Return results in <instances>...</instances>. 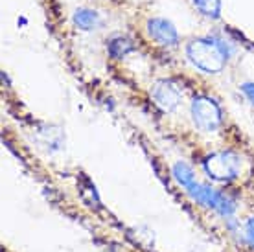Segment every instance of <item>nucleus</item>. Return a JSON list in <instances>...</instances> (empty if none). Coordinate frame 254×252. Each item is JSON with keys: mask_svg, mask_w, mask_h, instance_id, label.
<instances>
[{"mask_svg": "<svg viewBox=\"0 0 254 252\" xmlns=\"http://www.w3.org/2000/svg\"><path fill=\"white\" fill-rule=\"evenodd\" d=\"M242 92L247 96V100L254 105V83H243V85H242Z\"/></svg>", "mask_w": 254, "mask_h": 252, "instance_id": "9b49d317", "label": "nucleus"}, {"mask_svg": "<svg viewBox=\"0 0 254 252\" xmlns=\"http://www.w3.org/2000/svg\"><path fill=\"white\" fill-rule=\"evenodd\" d=\"M74 24H76L79 30H83V32H92V30H96L98 26L102 24V19H100L98 11H94V9L79 7V9H76V13H74Z\"/></svg>", "mask_w": 254, "mask_h": 252, "instance_id": "0eeeda50", "label": "nucleus"}, {"mask_svg": "<svg viewBox=\"0 0 254 252\" xmlns=\"http://www.w3.org/2000/svg\"><path fill=\"white\" fill-rule=\"evenodd\" d=\"M146 30L147 35L155 43H159L160 46H175L179 43V33L170 20L160 19V17H153V19L147 20Z\"/></svg>", "mask_w": 254, "mask_h": 252, "instance_id": "423d86ee", "label": "nucleus"}, {"mask_svg": "<svg viewBox=\"0 0 254 252\" xmlns=\"http://www.w3.org/2000/svg\"><path fill=\"white\" fill-rule=\"evenodd\" d=\"M204 171L212 177L214 181H221V183H229L240 177L243 168L242 157L234 151H217L212 153L204 158Z\"/></svg>", "mask_w": 254, "mask_h": 252, "instance_id": "f03ea898", "label": "nucleus"}, {"mask_svg": "<svg viewBox=\"0 0 254 252\" xmlns=\"http://www.w3.org/2000/svg\"><path fill=\"white\" fill-rule=\"evenodd\" d=\"M193 6L206 19L217 20L221 17V7H223L221 0H193Z\"/></svg>", "mask_w": 254, "mask_h": 252, "instance_id": "1a4fd4ad", "label": "nucleus"}, {"mask_svg": "<svg viewBox=\"0 0 254 252\" xmlns=\"http://www.w3.org/2000/svg\"><path fill=\"white\" fill-rule=\"evenodd\" d=\"M107 50H109V54H111V57L122 59V57L127 56L129 52L133 50V43H131L127 37L118 35V37H113L107 43Z\"/></svg>", "mask_w": 254, "mask_h": 252, "instance_id": "9d476101", "label": "nucleus"}, {"mask_svg": "<svg viewBox=\"0 0 254 252\" xmlns=\"http://www.w3.org/2000/svg\"><path fill=\"white\" fill-rule=\"evenodd\" d=\"M173 177H175V181H177L186 191L197 183L193 170H191L188 164H185V162H177V164L173 166Z\"/></svg>", "mask_w": 254, "mask_h": 252, "instance_id": "6e6552de", "label": "nucleus"}, {"mask_svg": "<svg viewBox=\"0 0 254 252\" xmlns=\"http://www.w3.org/2000/svg\"><path fill=\"white\" fill-rule=\"evenodd\" d=\"M151 98L162 113H172L179 107V103L183 100V90L170 79H160V81L153 83Z\"/></svg>", "mask_w": 254, "mask_h": 252, "instance_id": "39448f33", "label": "nucleus"}, {"mask_svg": "<svg viewBox=\"0 0 254 252\" xmlns=\"http://www.w3.org/2000/svg\"><path fill=\"white\" fill-rule=\"evenodd\" d=\"M186 193H188L197 204H201L204 208L214 210V212L225 215V217H229V215H232L236 212V202L232 201L229 195L217 191V189H214L212 186H208V184L195 183Z\"/></svg>", "mask_w": 254, "mask_h": 252, "instance_id": "7ed1b4c3", "label": "nucleus"}, {"mask_svg": "<svg viewBox=\"0 0 254 252\" xmlns=\"http://www.w3.org/2000/svg\"><path fill=\"white\" fill-rule=\"evenodd\" d=\"M191 120L197 129L204 132L217 131L223 122V114L216 100L208 96H197L191 101Z\"/></svg>", "mask_w": 254, "mask_h": 252, "instance_id": "20e7f679", "label": "nucleus"}, {"mask_svg": "<svg viewBox=\"0 0 254 252\" xmlns=\"http://www.w3.org/2000/svg\"><path fill=\"white\" fill-rule=\"evenodd\" d=\"M186 56L195 68L203 70L206 74H217L225 68V64L230 57V52L221 39L201 37L193 39L188 44Z\"/></svg>", "mask_w": 254, "mask_h": 252, "instance_id": "f257e3e1", "label": "nucleus"}]
</instances>
